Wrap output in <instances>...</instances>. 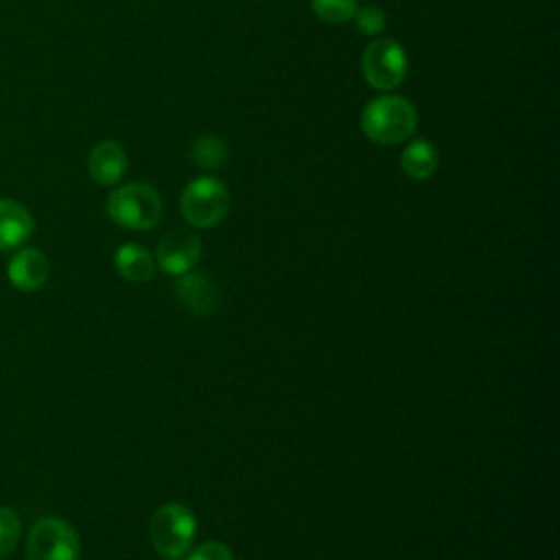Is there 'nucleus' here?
Instances as JSON below:
<instances>
[{
    "instance_id": "obj_1",
    "label": "nucleus",
    "mask_w": 560,
    "mask_h": 560,
    "mask_svg": "<svg viewBox=\"0 0 560 560\" xmlns=\"http://www.w3.org/2000/svg\"><path fill=\"white\" fill-rule=\"evenodd\" d=\"M363 136L381 147H394L409 140L418 125L416 107L409 98L398 94H383L372 98L361 112Z\"/></svg>"
},
{
    "instance_id": "obj_3",
    "label": "nucleus",
    "mask_w": 560,
    "mask_h": 560,
    "mask_svg": "<svg viewBox=\"0 0 560 560\" xmlns=\"http://www.w3.org/2000/svg\"><path fill=\"white\" fill-rule=\"evenodd\" d=\"M197 534V521L192 510L182 503H166L151 516L149 536L158 553L168 558H182L190 551Z\"/></svg>"
},
{
    "instance_id": "obj_14",
    "label": "nucleus",
    "mask_w": 560,
    "mask_h": 560,
    "mask_svg": "<svg viewBox=\"0 0 560 560\" xmlns=\"http://www.w3.org/2000/svg\"><path fill=\"white\" fill-rule=\"evenodd\" d=\"M190 162L201 171H217L228 162V147L214 133H203L190 142Z\"/></svg>"
},
{
    "instance_id": "obj_17",
    "label": "nucleus",
    "mask_w": 560,
    "mask_h": 560,
    "mask_svg": "<svg viewBox=\"0 0 560 560\" xmlns=\"http://www.w3.org/2000/svg\"><path fill=\"white\" fill-rule=\"evenodd\" d=\"M352 20H354V26L359 33L378 35V33H383V28L387 24V13L376 4H365V7H357Z\"/></svg>"
},
{
    "instance_id": "obj_15",
    "label": "nucleus",
    "mask_w": 560,
    "mask_h": 560,
    "mask_svg": "<svg viewBox=\"0 0 560 560\" xmlns=\"http://www.w3.org/2000/svg\"><path fill=\"white\" fill-rule=\"evenodd\" d=\"M357 7V0H311L315 18H319L326 24H343L352 20Z\"/></svg>"
},
{
    "instance_id": "obj_11",
    "label": "nucleus",
    "mask_w": 560,
    "mask_h": 560,
    "mask_svg": "<svg viewBox=\"0 0 560 560\" xmlns=\"http://www.w3.org/2000/svg\"><path fill=\"white\" fill-rule=\"evenodd\" d=\"M35 230L33 214L15 199H0V252L22 247Z\"/></svg>"
},
{
    "instance_id": "obj_5",
    "label": "nucleus",
    "mask_w": 560,
    "mask_h": 560,
    "mask_svg": "<svg viewBox=\"0 0 560 560\" xmlns=\"http://www.w3.org/2000/svg\"><path fill=\"white\" fill-rule=\"evenodd\" d=\"M407 68V50L392 37H376L363 48L361 74L374 90H396L405 81Z\"/></svg>"
},
{
    "instance_id": "obj_16",
    "label": "nucleus",
    "mask_w": 560,
    "mask_h": 560,
    "mask_svg": "<svg viewBox=\"0 0 560 560\" xmlns=\"http://www.w3.org/2000/svg\"><path fill=\"white\" fill-rule=\"evenodd\" d=\"M22 523L11 508L0 505V558H7L20 540Z\"/></svg>"
},
{
    "instance_id": "obj_18",
    "label": "nucleus",
    "mask_w": 560,
    "mask_h": 560,
    "mask_svg": "<svg viewBox=\"0 0 560 560\" xmlns=\"http://www.w3.org/2000/svg\"><path fill=\"white\" fill-rule=\"evenodd\" d=\"M186 560H234L232 556V549L219 540H208V542H201L197 545L188 556Z\"/></svg>"
},
{
    "instance_id": "obj_9",
    "label": "nucleus",
    "mask_w": 560,
    "mask_h": 560,
    "mask_svg": "<svg viewBox=\"0 0 560 560\" xmlns=\"http://www.w3.org/2000/svg\"><path fill=\"white\" fill-rule=\"evenodd\" d=\"M173 291L179 298V302L197 315H208L219 306V289L201 271H186L177 276Z\"/></svg>"
},
{
    "instance_id": "obj_13",
    "label": "nucleus",
    "mask_w": 560,
    "mask_h": 560,
    "mask_svg": "<svg viewBox=\"0 0 560 560\" xmlns=\"http://www.w3.org/2000/svg\"><path fill=\"white\" fill-rule=\"evenodd\" d=\"M438 164H440V153L424 138H416L407 142V147L400 153V168L411 179H429L435 173Z\"/></svg>"
},
{
    "instance_id": "obj_2",
    "label": "nucleus",
    "mask_w": 560,
    "mask_h": 560,
    "mask_svg": "<svg viewBox=\"0 0 560 560\" xmlns=\"http://www.w3.org/2000/svg\"><path fill=\"white\" fill-rule=\"evenodd\" d=\"M107 217L133 232H147L162 219V199L151 184L131 182L118 186L105 201Z\"/></svg>"
},
{
    "instance_id": "obj_19",
    "label": "nucleus",
    "mask_w": 560,
    "mask_h": 560,
    "mask_svg": "<svg viewBox=\"0 0 560 560\" xmlns=\"http://www.w3.org/2000/svg\"><path fill=\"white\" fill-rule=\"evenodd\" d=\"M164 560H179V558H168V556H164Z\"/></svg>"
},
{
    "instance_id": "obj_8",
    "label": "nucleus",
    "mask_w": 560,
    "mask_h": 560,
    "mask_svg": "<svg viewBox=\"0 0 560 560\" xmlns=\"http://www.w3.org/2000/svg\"><path fill=\"white\" fill-rule=\"evenodd\" d=\"M50 273L48 258L35 247H24L9 260L7 276L18 291H39Z\"/></svg>"
},
{
    "instance_id": "obj_10",
    "label": "nucleus",
    "mask_w": 560,
    "mask_h": 560,
    "mask_svg": "<svg viewBox=\"0 0 560 560\" xmlns=\"http://www.w3.org/2000/svg\"><path fill=\"white\" fill-rule=\"evenodd\" d=\"M127 171V151L116 140H101L88 155V173L98 186H114Z\"/></svg>"
},
{
    "instance_id": "obj_4",
    "label": "nucleus",
    "mask_w": 560,
    "mask_h": 560,
    "mask_svg": "<svg viewBox=\"0 0 560 560\" xmlns=\"http://www.w3.org/2000/svg\"><path fill=\"white\" fill-rule=\"evenodd\" d=\"M182 214L195 228H214L219 225L230 210V190L228 186L212 177L201 175L188 182L182 192Z\"/></svg>"
},
{
    "instance_id": "obj_6",
    "label": "nucleus",
    "mask_w": 560,
    "mask_h": 560,
    "mask_svg": "<svg viewBox=\"0 0 560 560\" xmlns=\"http://www.w3.org/2000/svg\"><path fill=\"white\" fill-rule=\"evenodd\" d=\"M77 529L57 516H42L28 532L26 560H79Z\"/></svg>"
},
{
    "instance_id": "obj_7",
    "label": "nucleus",
    "mask_w": 560,
    "mask_h": 560,
    "mask_svg": "<svg viewBox=\"0 0 560 560\" xmlns=\"http://www.w3.org/2000/svg\"><path fill=\"white\" fill-rule=\"evenodd\" d=\"M199 256H201L199 236L192 234L190 230H182V228L166 232L160 238L158 252H155L158 267L164 273L175 276V278L186 271H192L195 265L199 262Z\"/></svg>"
},
{
    "instance_id": "obj_12",
    "label": "nucleus",
    "mask_w": 560,
    "mask_h": 560,
    "mask_svg": "<svg viewBox=\"0 0 560 560\" xmlns=\"http://www.w3.org/2000/svg\"><path fill=\"white\" fill-rule=\"evenodd\" d=\"M114 267L129 282H147L155 273V258L140 243H122L114 254Z\"/></svg>"
}]
</instances>
